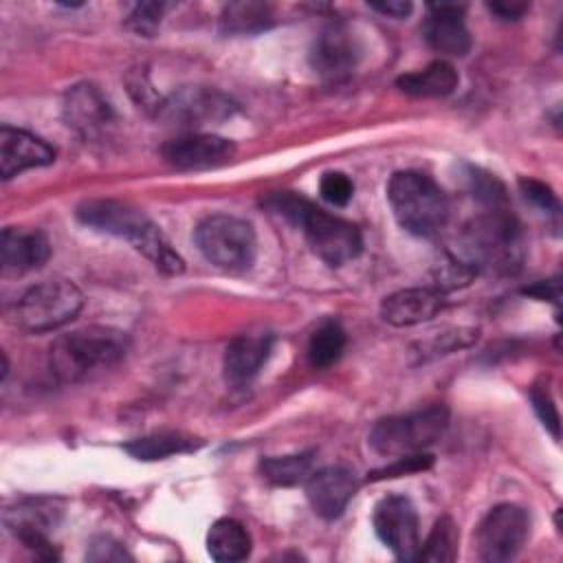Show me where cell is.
I'll return each instance as SVG.
<instances>
[{"label":"cell","mask_w":563,"mask_h":563,"mask_svg":"<svg viewBox=\"0 0 563 563\" xmlns=\"http://www.w3.org/2000/svg\"><path fill=\"white\" fill-rule=\"evenodd\" d=\"M55 510L46 506L44 501H22L15 504L4 512L7 528L22 541L24 548H29L40 559H57L48 530L55 523Z\"/></svg>","instance_id":"obj_16"},{"label":"cell","mask_w":563,"mask_h":563,"mask_svg":"<svg viewBox=\"0 0 563 563\" xmlns=\"http://www.w3.org/2000/svg\"><path fill=\"white\" fill-rule=\"evenodd\" d=\"M475 341H477V330L455 328V330L433 334L429 341L422 343V350L431 352V354H446V352H453V350H460V347H468Z\"/></svg>","instance_id":"obj_32"},{"label":"cell","mask_w":563,"mask_h":563,"mask_svg":"<svg viewBox=\"0 0 563 563\" xmlns=\"http://www.w3.org/2000/svg\"><path fill=\"white\" fill-rule=\"evenodd\" d=\"M314 466V453H292V455H275L264 457L260 462L262 477L275 486H295L310 477Z\"/></svg>","instance_id":"obj_27"},{"label":"cell","mask_w":563,"mask_h":563,"mask_svg":"<svg viewBox=\"0 0 563 563\" xmlns=\"http://www.w3.org/2000/svg\"><path fill=\"white\" fill-rule=\"evenodd\" d=\"M526 295H532L537 299H550V301H559V282L556 279H548V282H537L534 286L523 288Z\"/></svg>","instance_id":"obj_38"},{"label":"cell","mask_w":563,"mask_h":563,"mask_svg":"<svg viewBox=\"0 0 563 563\" xmlns=\"http://www.w3.org/2000/svg\"><path fill=\"white\" fill-rule=\"evenodd\" d=\"M444 306V295L440 288H402L387 295L380 303V317L396 328L416 325L429 321Z\"/></svg>","instance_id":"obj_21"},{"label":"cell","mask_w":563,"mask_h":563,"mask_svg":"<svg viewBox=\"0 0 563 563\" xmlns=\"http://www.w3.org/2000/svg\"><path fill=\"white\" fill-rule=\"evenodd\" d=\"M376 537L391 550L398 561H418L420 532L418 512L409 497L385 495L372 515Z\"/></svg>","instance_id":"obj_10"},{"label":"cell","mask_w":563,"mask_h":563,"mask_svg":"<svg viewBox=\"0 0 563 563\" xmlns=\"http://www.w3.org/2000/svg\"><path fill=\"white\" fill-rule=\"evenodd\" d=\"M161 154L176 169H207L231 161L235 145L216 134H185L167 141Z\"/></svg>","instance_id":"obj_15"},{"label":"cell","mask_w":563,"mask_h":563,"mask_svg":"<svg viewBox=\"0 0 563 563\" xmlns=\"http://www.w3.org/2000/svg\"><path fill=\"white\" fill-rule=\"evenodd\" d=\"M466 180H468V191H471L477 200H482L484 205H488V207H501V202L506 200V189H504V185H501L495 176L484 174L482 169H473V167H471Z\"/></svg>","instance_id":"obj_30"},{"label":"cell","mask_w":563,"mask_h":563,"mask_svg":"<svg viewBox=\"0 0 563 563\" xmlns=\"http://www.w3.org/2000/svg\"><path fill=\"white\" fill-rule=\"evenodd\" d=\"M358 488V475L345 464L325 466L312 471L306 479V497L314 515L321 519H336L343 515L345 506Z\"/></svg>","instance_id":"obj_12"},{"label":"cell","mask_w":563,"mask_h":563,"mask_svg":"<svg viewBox=\"0 0 563 563\" xmlns=\"http://www.w3.org/2000/svg\"><path fill=\"white\" fill-rule=\"evenodd\" d=\"M207 552L220 563L242 561L251 554V537L238 519L222 517L213 521L207 532Z\"/></svg>","instance_id":"obj_24"},{"label":"cell","mask_w":563,"mask_h":563,"mask_svg":"<svg viewBox=\"0 0 563 563\" xmlns=\"http://www.w3.org/2000/svg\"><path fill=\"white\" fill-rule=\"evenodd\" d=\"M55 161V150L40 136L2 125L0 128V174L4 180L31 167H44Z\"/></svg>","instance_id":"obj_18"},{"label":"cell","mask_w":563,"mask_h":563,"mask_svg":"<svg viewBox=\"0 0 563 563\" xmlns=\"http://www.w3.org/2000/svg\"><path fill=\"white\" fill-rule=\"evenodd\" d=\"M431 464H433V457L427 451L413 453V455H402V457H394L391 464L372 471L367 475V479L378 482V479H391V477H400V475H411V473L427 471Z\"/></svg>","instance_id":"obj_29"},{"label":"cell","mask_w":563,"mask_h":563,"mask_svg":"<svg viewBox=\"0 0 563 563\" xmlns=\"http://www.w3.org/2000/svg\"><path fill=\"white\" fill-rule=\"evenodd\" d=\"M530 534V515L517 504L493 506L475 530L477 556L486 563H504L515 559Z\"/></svg>","instance_id":"obj_9"},{"label":"cell","mask_w":563,"mask_h":563,"mask_svg":"<svg viewBox=\"0 0 563 563\" xmlns=\"http://www.w3.org/2000/svg\"><path fill=\"white\" fill-rule=\"evenodd\" d=\"M194 240L202 257L220 271L242 273L251 268L257 255L253 227L235 216L213 213L198 222Z\"/></svg>","instance_id":"obj_6"},{"label":"cell","mask_w":563,"mask_h":563,"mask_svg":"<svg viewBox=\"0 0 563 563\" xmlns=\"http://www.w3.org/2000/svg\"><path fill=\"white\" fill-rule=\"evenodd\" d=\"M297 227H301L312 253L328 266H343L363 251V235L354 222L332 216L312 202Z\"/></svg>","instance_id":"obj_8"},{"label":"cell","mask_w":563,"mask_h":563,"mask_svg":"<svg viewBox=\"0 0 563 563\" xmlns=\"http://www.w3.org/2000/svg\"><path fill=\"white\" fill-rule=\"evenodd\" d=\"M429 15L422 24V35L427 44L442 53L462 57L471 51V33L464 24V4H429Z\"/></svg>","instance_id":"obj_17"},{"label":"cell","mask_w":563,"mask_h":563,"mask_svg":"<svg viewBox=\"0 0 563 563\" xmlns=\"http://www.w3.org/2000/svg\"><path fill=\"white\" fill-rule=\"evenodd\" d=\"M81 290L68 279H46L18 299L13 319L26 332H51L66 325L81 310Z\"/></svg>","instance_id":"obj_7"},{"label":"cell","mask_w":563,"mask_h":563,"mask_svg":"<svg viewBox=\"0 0 563 563\" xmlns=\"http://www.w3.org/2000/svg\"><path fill=\"white\" fill-rule=\"evenodd\" d=\"M457 543L460 532L451 517H440L429 532L427 541L420 543L418 561H431V563H451L457 556Z\"/></svg>","instance_id":"obj_28"},{"label":"cell","mask_w":563,"mask_h":563,"mask_svg":"<svg viewBox=\"0 0 563 563\" xmlns=\"http://www.w3.org/2000/svg\"><path fill=\"white\" fill-rule=\"evenodd\" d=\"M488 9L499 15L501 20H517L526 9L528 4H517V2H493L488 4Z\"/></svg>","instance_id":"obj_39"},{"label":"cell","mask_w":563,"mask_h":563,"mask_svg":"<svg viewBox=\"0 0 563 563\" xmlns=\"http://www.w3.org/2000/svg\"><path fill=\"white\" fill-rule=\"evenodd\" d=\"M88 561L103 563V561H132V554L112 537H95L86 552Z\"/></svg>","instance_id":"obj_34"},{"label":"cell","mask_w":563,"mask_h":563,"mask_svg":"<svg viewBox=\"0 0 563 563\" xmlns=\"http://www.w3.org/2000/svg\"><path fill=\"white\" fill-rule=\"evenodd\" d=\"M64 119L84 139H99L114 123V110L92 84H77L66 90Z\"/></svg>","instance_id":"obj_14"},{"label":"cell","mask_w":563,"mask_h":563,"mask_svg":"<svg viewBox=\"0 0 563 563\" xmlns=\"http://www.w3.org/2000/svg\"><path fill=\"white\" fill-rule=\"evenodd\" d=\"M172 4L167 2H141V4H134L132 13L128 15V26L139 33V35H154L158 24H161V18L165 15V11L169 9Z\"/></svg>","instance_id":"obj_31"},{"label":"cell","mask_w":563,"mask_h":563,"mask_svg":"<svg viewBox=\"0 0 563 563\" xmlns=\"http://www.w3.org/2000/svg\"><path fill=\"white\" fill-rule=\"evenodd\" d=\"M202 446L200 438H194L183 431H156L136 440H130L123 444V449L143 462H154V460H165L169 455L178 453H191Z\"/></svg>","instance_id":"obj_23"},{"label":"cell","mask_w":563,"mask_h":563,"mask_svg":"<svg viewBox=\"0 0 563 563\" xmlns=\"http://www.w3.org/2000/svg\"><path fill=\"white\" fill-rule=\"evenodd\" d=\"M235 103L213 88H183L156 106V114L178 128H194L231 117Z\"/></svg>","instance_id":"obj_11"},{"label":"cell","mask_w":563,"mask_h":563,"mask_svg":"<svg viewBox=\"0 0 563 563\" xmlns=\"http://www.w3.org/2000/svg\"><path fill=\"white\" fill-rule=\"evenodd\" d=\"M343 347H345V332L341 323L334 319H325L312 330L308 339V347H306L308 363L314 369L330 367L332 363L339 361Z\"/></svg>","instance_id":"obj_26"},{"label":"cell","mask_w":563,"mask_h":563,"mask_svg":"<svg viewBox=\"0 0 563 563\" xmlns=\"http://www.w3.org/2000/svg\"><path fill=\"white\" fill-rule=\"evenodd\" d=\"M358 55L361 48L354 33L343 24H332L317 35L310 48V66L321 79L341 81L354 70Z\"/></svg>","instance_id":"obj_13"},{"label":"cell","mask_w":563,"mask_h":563,"mask_svg":"<svg viewBox=\"0 0 563 563\" xmlns=\"http://www.w3.org/2000/svg\"><path fill=\"white\" fill-rule=\"evenodd\" d=\"M457 246L455 260L473 275L512 273L521 262V227L510 211L490 207L462 229Z\"/></svg>","instance_id":"obj_2"},{"label":"cell","mask_w":563,"mask_h":563,"mask_svg":"<svg viewBox=\"0 0 563 563\" xmlns=\"http://www.w3.org/2000/svg\"><path fill=\"white\" fill-rule=\"evenodd\" d=\"M128 350L130 339L123 330L110 325H86L53 341L48 350V365L57 380L73 385L117 365Z\"/></svg>","instance_id":"obj_3"},{"label":"cell","mask_w":563,"mask_h":563,"mask_svg":"<svg viewBox=\"0 0 563 563\" xmlns=\"http://www.w3.org/2000/svg\"><path fill=\"white\" fill-rule=\"evenodd\" d=\"M273 350L271 332H244L238 334L224 350V378L240 387L257 376Z\"/></svg>","instance_id":"obj_20"},{"label":"cell","mask_w":563,"mask_h":563,"mask_svg":"<svg viewBox=\"0 0 563 563\" xmlns=\"http://www.w3.org/2000/svg\"><path fill=\"white\" fill-rule=\"evenodd\" d=\"M319 191H321V198L334 207H345L350 200H352V194H354V185L352 180L341 174V172H330L321 178L319 183Z\"/></svg>","instance_id":"obj_33"},{"label":"cell","mask_w":563,"mask_h":563,"mask_svg":"<svg viewBox=\"0 0 563 563\" xmlns=\"http://www.w3.org/2000/svg\"><path fill=\"white\" fill-rule=\"evenodd\" d=\"M51 242L40 229L7 227L0 238V260L4 273H29L46 264Z\"/></svg>","instance_id":"obj_19"},{"label":"cell","mask_w":563,"mask_h":563,"mask_svg":"<svg viewBox=\"0 0 563 563\" xmlns=\"http://www.w3.org/2000/svg\"><path fill=\"white\" fill-rule=\"evenodd\" d=\"M369 9L389 15V18H405L411 13V2L405 0H383V2H369Z\"/></svg>","instance_id":"obj_37"},{"label":"cell","mask_w":563,"mask_h":563,"mask_svg":"<svg viewBox=\"0 0 563 563\" xmlns=\"http://www.w3.org/2000/svg\"><path fill=\"white\" fill-rule=\"evenodd\" d=\"M457 70L444 59H435L424 68L400 75L396 79V86L413 97H446L457 88Z\"/></svg>","instance_id":"obj_22"},{"label":"cell","mask_w":563,"mask_h":563,"mask_svg":"<svg viewBox=\"0 0 563 563\" xmlns=\"http://www.w3.org/2000/svg\"><path fill=\"white\" fill-rule=\"evenodd\" d=\"M387 200L398 224L420 238L435 235L449 220V198L420 172H396L387 183Z\"/></svg>","instance_id":"obj_4"},{"label":"cell","mask_w":563,"mask_h":563,"mask_svg":"<svg viewBox=\"0 0 563 563\" xmlns=\"http://www.w3.org/2000/svg\"><path fill=\"white\" fill-rule=\"evenodd\" d=\"M530 398H532V407H534L537 416L541 418L543 427H548L550 433H552L554 438H559V413H556V407H554V402H552L548 389L534 387V389L530 391Z\"/></svg>","instance_id":"obj_36"},{"label":"cell","mask_w":563,"mask_h":563,"mask_svg":"<svg viewBox=\"0 0 563 563\" xmlns=\"http://www.w3.org/2000/svg\"><path fill=\"white\" fill-rule=\"evenodd\" d=\"M77 220L95 231L128 240L165 275H178L185 268L183 257L172 249L163 231L134 205L114 198H95L77 207Z\"/></svg>","instance_id":"obj_1"},{"label":"cell","mask_w":563,"mask_h":563,"mask_svg":"<svg viewBox=\"0 0 563 563\" xmlns=\"http://www.w3.org/2000/svg\"><path fill=\"white\" fill-rule=\"evenodd\" d=\"M275 22L273 7L266 2H229L220 13V29L227 35H253L271 29Z\"/></svg>","instance_id":"obj_25"},{"label":"cell","mask_w":563,"mask_h":563,"mask_svg":"<svg viewBox=\"0 0 563 563\" xmlns=\"http://www.w3.org/2000/svg\"><path fill=\"white\" fill-rule=\"evenodd\" d=\"M449 427V411L442 405H431L418 411L387 416L369 431V446L385 457H402L427 451Z\"/></svg>","instance_id":"obj_5"},{"label":"cell","mask_w":563,"mask_h":563,"mask_svg":"<svg viewBox=\"0 0 563 563\" xmlns=\"http://www.w3.org/2000/svg\"><path fill=\"white\" fill-rule=\"evenodd\" d=\"M519 187L523 191V196L537 205L539 209L543 211H550V213H559V200H556V194L541 180H532V178H521L519 180Z\"/></svg>","instance_id":"obj_35"}]
</instances>
